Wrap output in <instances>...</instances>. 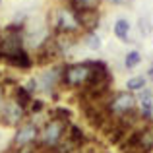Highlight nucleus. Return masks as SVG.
<instances>
[{"label":"nucleus","mask_w":153,"mask_h":153,"mask_svg":"<svg viewBox=\"0 0 153 153\" xmlns=\"http://www.w3.org/2000/svg\"><path fill=\"white\" fill-rule=\"evenodd\" d=\"M64 132H66V122L52 118L45 124L41 132H39V149H54L60 142L64 140Z\"/></svg>","instance_id":"nucleus-1"},{"label":"nucleus","mask_w":153,"mask_h":153,"mask_svg":"<svg viewBox=\"0 0 153 153\" xmlns=\"http://www.w3.org/2000/svg\"><path fill=\"white\" fill-rule=\"evenodd\" d=\"M89 74H91L89 64H72V66H68L62 72V79L70 87H79V85H85L87 83Z\"/></svg>","instance_id":"nucleus-2"},{"label":"nucleus","mask_w":153,"mask_h":153,"mask_svg":"<svg viewBox=\"0 0 153 153\" xmlns=\"http://www.w3.org/2000/svg\"><path fill=\"white\" fill-rule=\"evenodd\" d=\"M136 97L130 93V91H122V93H118V95H114V97L111 99V103H108V111L112 112V114H118V116H122L124 112H128V111H132V108H136Z\"/></svg>","instance_id":"nucleus-3"},{"label":"nucleus","mask_w":153,"mask_h":153,"mask_svg":"<svg viewBox=\"0 0 153 153\" xmlns=\"http://www.w3.org/2000/svg\"><path fill=\"white\" fill-rule=\"evenodd\" d=\"M56 31L58 33H66V35H72L74 31L79 29L78 25V19H76V14L72 10H68V8H62V10L56 12Z\"/></svg>","instance_id":"nucleus-4"},{"label":"nucleus","mask_w":153,"mask_h":153,"mask_svg":"<svg viewBox=\"0 0 153 153\" xmlns=\"http://www.w3.org/2000/svg\"><path fill=\"white\" fill-rule=\"evenodd\" d=\"M23 51V39L22 33H6L0 37V56H12L16 52Z\"/></svg>","instance_id":"nucleus-5"},{"label":"nucleus","mask_w":153,"mask_h":153,"mask_svg":"<svg viewBox=\"0 0 153 153\" xmlns=\"http://www.w3.org/2000/svg\"><path fill=\"white\" fill-rule=\"evenodd\" d=\"M25 116V108H22L16 101H8L0 108V118H4V124H19Z\"/></svg>","instance_id":"nucleus-6"},{"label":"nucleus","mask_w":153,"mask_h":153,"mask_svg":"<svg viewBox=\"0 0 153 153\" xmlns=\"http://www.w3.org/2000/svg\"><path fill=\"white\" fill-rule=\"evenodd\" d=\"M39 140V128L35 124L27 122L23 126H19L18 134L14 138V146L16 147H23V146H29V143H35Z\"/></svg>","instance_id":"nucleus-7"},{"label":"nucleus","mask_w":153,"mask_h":153,"mask_svg":"<svg viewBox=\"0 0 153 153\" xmlns=\"http://www.w3.org/2000/svg\"><path fill=\"white\" fill-rule=\"evenodd\" d=\"M74 14H76V19H78V25L89 29V33L97 27V23H99L97 10H83V12H74Z\"/></svg>","instance_id":"nucleus-8"},{"label":"nucleus","mask_w":153,"mask_h":153,"mask_svg":"<svg viewBox=\"0 0 153 153\" xmlns=\"http://www.w3.org/2000/svg\"><path fill=\"white\" fill-rule=\"evenodd\" d=\"M138 149L140 153H149L153 149V126L138 132Z\"/></svg>","instance_id":"nucleus-9"},{"label":"nucleus","mask_w":153,"mask_h":153,"mask_svg":"<svg viewBox=\"0 0 153 153\" xmlns=\"http://www.w3.org/2000/svg\"><path fill=\"white\" fill-rule=\"evenodd\" d=\"M6 62L10 66H16V68H29L31 66V58L25 51H19L12 56H6Z\"/></svg>","instance_id":"nucleus-10"},{"label":"nucleus","mask_w":153,"mask_h":153,"mask_svg":"<svg viewBox=\"0 0 153 153\" xmlns=\"http://www.w3.org/2000/svg\"><path fill=\"white\" fill-rule=\"evenodd\" d=\"M101 0H70L72 12H83V10H97Z\"/></svg>","instance_id":"nucleus-11"},{"label":"nucleus","mask_w":153,"mask_h":153,"mask_svg":"<svg viewBox=\"0 0 153 153\" xmlns=\"http://www.w3.org/2000/svg\"><path fill=\"white\" fill-rule=\"evenodd\" d=\"M128 31H130V23H128V19H124V18L116 19V23H114V35H116V37L122 39L124 43H130V39H128Z\"/></svg>","instance_id":"nucleus-12"},{"label":"nucleus","mask_w":153,"mask_h":153,"mask_svg":"<svg viewBox=\"0 0 153 153\" xmlns=\"http://www.w3.org/2000/svg\"><path fill=\"white\" fill-rule=\"evenodd\" d=\"M66 138L70 140L76 147H79V146H83V143H85V136H83V132L79 130L78 126H74V124L68 128V136H66Z\"/></svg>","instance_id":"nucleus-13"},{"label":"nucleus","mask_w":153,"mask_h":153,"mask_svg":"<svg viewBox=\"0 0 153 153\" xmlns=\"http://www.w3.org/2000/svg\"><path fill=\"white\" fill-rule=\"evenodd\" d=\"M16 103L22 108H25V107L31 105V93H27L25 87H16Z\"/></svg>","instance_id":"nucleus-14"},{"label":"nucleus","mask_w":153,"mask_h":153,"mask_svg":"<svg viewBox=\"0 0 153 153\" xmlns=\"http://www.w3.org/2000/svg\"><path fill=\"white\" fill-rule=\"evenodd\" d=\"M126 87H128V91H142L143 87H146V78H142V76L130 78L126 82Z\"/></svg>","instance_id":"nucleus-15"},{"label":"nucleus","mask_w":153,"mask_h":153,"mask_svg":"<svg viewBox=\"0 0 153 153\" xmlns=\"http://www.w3.org/2000/svg\"><path fill=\"white\" fill-rule=\"evenodd\" d=\"M83 43H85V47H87V49H91V51H99V49H101V41H99V37L93 33V31L85 35Z\"/></svg>","instance_id":"nucleus-16"},{"label":"nucleus","mask_w":153,"mask_h":153,"mask_svg":"<svg viewBox=\"0 0 153 153\" xmlns=\"http://www.w3.org/2000/svg\"><path fill=\"white\" fill-rule=\"evenodd\" d=\"M51 114H52V116H56V120H62V122H66V120H70V118H72V111H70V108H62V107L52 108Z\"/></svg>","instance_id":"nucleus-17"},{"label":"nucleus","mask_w":153,"mask_h":153,"mask_svg":"<svg viewBox=\"0 0 153 153\" xmlns=\"http://www.w3.org/2000/svg\"><path fill=\"white\" fill-rule=\"evenodd\" d=\"M142 62V56H140V52L138 51H132V52H128L126 54V68H136L138 64Z\"/></svg>","instance_id":"nucleus-18"},{"label":"nucleus","mask_w":153,"mask_h":153,"mask_svg":"<svg viewBox=\"0 0 153 153\" xmlns=\"http://www.w3.org/2000/svg\"><path fill=\"white\" fill-rule=\"evenodd\" d=\"M140 31H142V35H149L151 33V23L147 18H142L140 19Z\"/></svg>","instance_id":"nucleus-19"},{"label":"nucleus","mask_w":153,"mask_h":153,"mask_svg":"<svg viewBox=\"0 0 153 153\" xmlns=\"http://www.w3.org/2000/svg\"><path fill=\"white\" fill-rule=\"evenodd\" d=\"M151 97H153L151 87H143L142 93H140V101H142V103H149V99H151Z\"/></svg>","instance_id":"nucleus-20"},{"label":"nucleus","mask_w":153,"mask_h":153,"mask_svg":"<svg viewBox=\"0 0 153 153\" xmlns=\"http://www.w3.org/2000/svg\"><path fill=\"white\" fill-rule=\"evenodd\" d=\"M29 107H31V112H41L45 105H43V101H31Z\"/></svg>","instance_id":"nucleus-21"},{"label":"nucleus","mask_w":153,"mask_h":153,"mask_svg":"<svg viewBox=\"0 0 153 153\" xmlns=\"http://www.w3.org/2000/svg\"><path fill=\"white\" fill-rule=\"evenodd\" d=\"M35 89H37V79H29L27 85H25V91H27V93H33Z\"/></svg>","instance_id":"nucleus-22"},{"label":"nucleus","mask_w":153,"mask_h":153,"mask_svg":"<svg viewBox=\"0 0 153 153\" xmlns=\"http://www.w3.org/2000/svg\"><path fill=\"white\" fill-rule=\"evenodd\" d=\"M2 105H4V89L0 87V108H2Z\"/></svg>","instance_id":"nucleus-23"},{"label":"nucleus","mask_w":153,"mask_h":153,"mask_svg":"<svg viewBox=\"0 0 153 153\" xmlns=\"http://www.w3.org/2000/svg\"><path fill=\"white\" fill-rule=\"evenodd\" d=\"M107 2H111V4H124L126 0H107Z\"/></svg>","instance_id":"nucleus-24"},{"label":"nucleus","mask_w":153,"mask_h":153,"mask_svg":"<svg viewBox=\"0 0 153 153\" xmlns=\"http://www.w3.org/2000/svg\"><path fill=\"white\" fill-rule=\"evenodd\" d=\"M147 76H149V79H151V82H153V68H151L149 72H147Z\"/></svg>","instance_id":"nucleus-25"}]
</instances>
